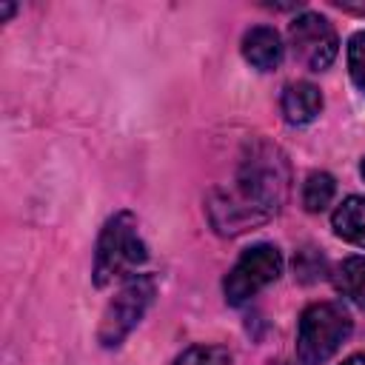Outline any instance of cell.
Listing matches in <instances>:
<instances>
[{
	"mask_svg": "<svg viewBox=\"0 0 365 365\" xmlns=\"http://www.w3.org/2000/svg\"><path fill=\"white\" fill-rule=\"evenodd\" d=\"M288 197V163L277 145L254 143L231 191L214 194L208 211L220 234H240L271 220Z\"/></svg>",
	"mask_w": 365,
	"mask_h": 365,
	"instance_id": "6da1fadb",
	"label": "cell"
},
{
	"mask_svg": "<svg viewBox=\"0 0 365 365\" xmlns=\"http://www.w3.org/2000/svg\"><path fill=\"white\" fill-rule=\"evenodd\" d=\"M148 259V248L140 237V222L131 211H117L106 220L94 251V285L106 288L114 279L131 277Z\"/></svg>",
	"mask_w": 365,
	"mask_h": 365,
	"instance_id": "7a4b0ae2",
	"label": "cell"
},
{
	"mask_svg": "<svg viewBox=\"0 0 365 365\" xmlns=\"http://www.w3.org/2000/svg\"><path fill=\"white\" fill-rule=\"evenodd\" d=\"M351 317L339 302H314L302 311L297 328V359L302 365L328 362L351 336Z\"/></svg>",
	"mask_w": 365,
	"mask_h": 365,
	"instance_id": "3957f363",
	"label": "cell"
},
{
	"mask_svg": "<svg viewBox=\"0 0 365 365\" xmlns=\"http://www.w3.org/2000/svg\"><path fill=\"white\" fill-rule=\"evenodd\" d=\"M154 277L148 274H140V277H131L106 305L103 311V319H100V331H97V339L106 345V348H114L120 345L131 331L134 325L143 319V314L148 311L151 299H154Z\"/></svg>",
	"mask_w": 365,
	"mask_h": 365,
	"instance_id": "277c9868",
	"label": "cell"
},
{
	"mask_svg": "<svg viewBox=\"0 0 365 365\" xmlns=\"http://www.w3.org/2000/svg\"><path fill=\"white\" fill-rule=\"evenodd\" d=\"M282 274V254L271 242H257L240 254L234 268L228 271L222 291L228 305H242L251 297H257L265 285H271Z\"/></svg>",
	"mask_w": 365,
	"mask_h": 365,
	"instance_id": "5b68a950",
	"label": "cell"
},
{
	"mask_svg": "<svg viewBox=\"0 0 365 365\" xmlns=\"http://www.w3.org/2000/svg\"><path fill=\"white\" fill-rule=\"evenodd\" d=\"M288 43H291L294 57L311 71H325L334 63L336 48H339L334 26L328 23V17L317 11H302L299 17L291 20Z\"/></svg>",
	"mask_w": 365,
	"mask_h": 365,
	"instance_id": "8992f818",
	"label": "cell"
},
{
	"mask_svg": "<svg viewBox=\"0 0 365 365\" xmlns=\"http://www.w3.org/2000/svg\"><path fill=\"white\" fill-rule=\"evenodd\" d=\"M282 54H285V46H282V37L277 34V29L254 26V29L245 31V37H242V57L254 68L274 71L282 63Z\"/></svg>",
	"mask_w": 365,
	"mask_h": 365,
	"instance_id": "52a82bcc",
	"label": "cell"
},
{
	"mask_svg": "<svg viewBox=\"0 0 365 365\" xmlns=\"http://www.w3.org/2000/svg\"><path fill=\"white\" fill-rule=\"evenodd\" d=\"M279 106H282V117L291 125H305L322 111V94H319V88L314 83L297 80V83L285 86Z\"/></svg>",
	"mask_w": 365,
	"mask_h": 365,
	"instance_id": "ba28073f",
	"label": "cell"
},
{
	"mask_svg": "<svg viewBox=\"0 0 365 365\" xmlns=\"http://www.w3.org/2000/svg\"><path fill=\"white\" fill-rule=\"evenodd\" d=\"M334 231L351 245L365 248V197H345L331 214Z\"/></svg>",
	"mask_w": 365,
	"mask_h": 365,
	"instance_id": "9c48e42d",
	"label": "cell"
},
{
	"mask_svg": "<svg viewBox=\"0 0 365 365\" xmlns=\"http://www.w3.org/2000/svg\"><path fill=\"white\" fill-rule=\"evenodd\" d=\"M334 285L348 302L365 308V257H345L334 271Z\"/></svg>",
	"mask_w": 365,
	"mask_h": 365,
	"instance_id": "30bf717a",
	"label": "cell"
},
{
	"mask_svg": "<svg viewBox=\"0 0 365 365\" xmlns=\"http://www.w3.org/2000/svg\"><path fill=\"white\" fill-rule=\"evenodd\" d=\"M334 191H336V182H334L331 174H325V171L308 174L305 182H302V205H305V211H311V214L325 211L331 205V200H334Z\"/></svg>",
	"mask_w": 365,
	"mask_h": 365,
	"instance_id": "8fae6325",
	"label": "cell"
},
{
	"mask_svg": "<svg viewBox=\"0 0 365 365\" xmlns=\"http://www.w3.org/2000/svg\"><path fill=\"white\" fill-rule=\"evenodd\" d=\"M174 365H231V354L222 345H191L177 356Z\"/></svg>",
	"mask_w": 365,
	"mask_h": 365,
	"instance_id": "7c38bea8",
	"label": "cell"
},
{
	"mask_svg": "<svg viewBox=\"0 0 365 365\" xmlns=\"http://www.w3.org/2000/svg\"><path fill=\"white\" fill-rule=\"evenodd\" d=\"M294 274L299 282H317L325 277V257L317 248H302L294 257Z\"/></svg>",
	"mask_w": 365,
	"mask_h": 365,
	"instance_id": "4fadbf2b",
	"label": "cell"
},
{
	"mask_svg": "<svg viewBox=\"0 0 365 365\" xmlns=\"http://www.w3.org/2000/svg\"><path fill=\"white\" fill-rule=\"evenodd\" d=\"M348 71L351 80L365 91V31H356L348 40Z\"/></svg>",
	"mask_w": 365,
	"mask_h": 365,
	"instance_id": "5bb4252c",
	"label": "cell"
},
{
	"mask_svg": "<svg viewBox=\"0 0 365 365\" xmlns=\"http://www.w3.org/2000/svg\"><path fill=\"white\" fill-rule=\"evenodd\" d=\"M342 365H365V354H354V356L342 359Z\"/></svg>",
	"mask_w": 365,
	"mask_h": 365,
	"instance_id": "9a60e30c",
	"label": "cell"
},
{
	"mask_svg": "<svg viewBox=\"0 0 365 365\" xmlns=\"http://www.w3.org/2000/svg\"><path fill=\"white\" fill-rule=\"evenodd\" d=\"M11 11H14V6H11V3H3V6H0V20L11 17Z\"/></svg>",
	"mask_w": 365,
	"mask_h": 365,
	"instance_id": "2e32d148",
	"label": "cell"
},
{
	"mask_svg": "<svg viewBox=\"0 0 365 365\" xmlns=\"http://www.w3.org/2000/svg\"><path fill=\"white\" fill-rule=\"evenodd\" d=\"M362 177H365V160H362Z\"/></svg>",
	"mask_w": 365,
	"mask_h": 365,
	"instance_id": "e0dca14e",
	"label": "cell"
},
{
	"mask_svg": "<svg viewBox=\"0 0 365 365\" xmlns=\"http://www.w3.org/2000/svg\"><path fill=\"white\" fill-rule=\"evenodd\" d=\"M282 365H285V362H282Z\"/></svg>",
	"mask_w": 365,
	"mask_h": 365,
	"instance_id": "ac0fdd59",
	"label": "cell"
}]
</instances>
